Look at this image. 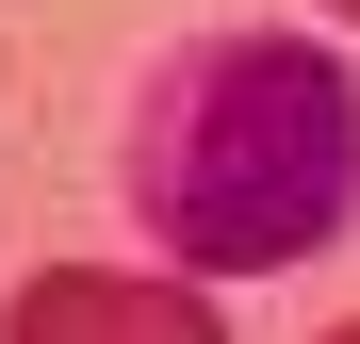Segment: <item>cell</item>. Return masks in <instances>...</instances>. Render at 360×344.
Returning a JSON list of instances; mask_svg holds the SVG:
<instances>
[{
	"instance_id": "obj_1",
	"label": "cell",
	"mask_w": 360,
	"mask_h": 344,
	"mask_svg": "<svg viewBox=\"0 0 360 344\" xmlns=\"http://www.w3.org/2000/svg\"><path fill=\"white\" fill-rule=\"evenodd\" d=\"M115 197L148 213L180 279H295L360 229V66L311 33H180L131 82V164Z\"/></svg>"
},
{
	"instance_id": "obj_2",
	"label": "cell",
	"mask_w": 360,
	"mask_h": 344,
	"mask_svg": "<svg viewBox=\"0 0 360 344\" xmlns=\"http://www.w3.org/2000/svg\"><path fill=\"white\" fill-rule=\"evenodd\" d=\"M0 344H229L197 279H131V262H33L17 312H0Z\"/></svg>"
},
{
	"instance_id": "obj_3",
	"label": "cell",
	"mask_w": 360,
	"mask_h": 344,
	"mask_svg": "<svg viewBox=\"0 0 360 344\" xmlns=\"http://www.w3.org/2000/svg\"><path fill=\"white\" fill-rule=\"evenodd\" d=\"M328 344H360V312H344V328H328Z\"/></svg>"
},
{
	"instance_id": "obj_4",
	"label": "cell",
	"mask_w": 360,
	"mask_h": 344,
	"mask_svg": "<svg viewBox=\"0 0 360 344\" xmlns=\"http://www.w3.org/2000/svg\"><path fill=\"white\" fill-rule=\"evenodd\" d=\"M328 17H360V0H328Z\"/></svg>"
}]
</instances>
